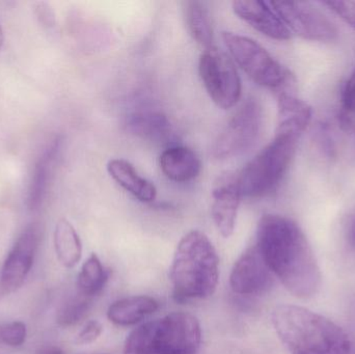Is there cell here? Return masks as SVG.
Wrapping results in <instances>:
<instances>
[{"label": "cell", "instance_id": "obj_1", "mask_svg": "<svg viewBox=\"0 0 355 354\" xmlns=\"http://www.w3.org/2000/svg\"><path fill=\"white\" fill-rule=\"evenodd\" d=\"M256 245L275 278L298 299H310L321 287L320 267L300 227L291 218L265 214L257 227Z\"/></svg>", "mask_w": 355, "mask_h": 354}, {"label": "cell", "instance_id": "obj_2", "mask_svg": "<svg viewBox=\"0 0 355 354\" xmlns=\"http://www.w3.org/2000/svg\"><path fill=\"white\" fill-rule=\"evenodd\" d=\"M279 340L292 354H349L348 335L329 318L293 305H279L271 314Z\"/></svg>", "mask_w": 355, "mask_h": 354}, {"label": "cell", "instance_id": "obj_3", "mask_svg": "<svg viewBox=\"0 0 355 354\" xmlns=\"http://www.w3.org/2000/svg\"><path fill=\"white\" fill-rule=\"evenodd\" d=\"M170 278L178 303L214 294L219 281V259L207 235L198 230L184 235L173 258Z\"/></svg>", "mask_w": 355, "mask_h": 354}, {"label": "cell", "instance_id": "obj_4", "mask_svg": "<svg viewBox=\"0 0 355 354\" xmlns=\"http://www.w3.org/2000/svg\"><path fill=\"white\" fill-rule=\"evenodd\" d=\"M200 343L202 330L196 317L174 312L133 330L123 354H196Z\"/></svg>", "mask_w": 355, "mask_h": 354}, {"label": "cell", "instance_id": "obj_5", "mask_svg": "<svg viewBox=\"0 0 355 354\" xmlns=\"http://www.w3.org/2000/svg\"><path fill=\"white\" fill-rule=\"evenodd\" d=\"M297 143L298 139L275 135L268 145L237 172L241 197L257 199L275 191L291 164Z\"/></svg>", "mask_w": 355, "mask_h": 354}, {"label": "cell", "instance_id": "obj_6", "mask_svg": "<svg viewBox=\"0 0 355 354\" xmlns=\"http://www.w3.org/2000/svg\"><path fill=\"white\" fill-rule=\"evenodd\" d=\"M223 39L232 57L254 82L279 93L291 89L293 76L260 44L230 31L223 33Z\"/></svg>", "mask_w": 355, "mask_h": 354}, {"label": "cell", "instance_id": "obj_7", "mask_svg": "<svg viewBox=\"0 0 355 354\" xmlns=\"http://www.w3.org/2000/svg\"><path fill=\"white\" fill-rule=\"evenodd\" d=\"M200 76L209 97L223 109L234 107L242 94L241 79L231 58L216 47L205 49L198 62Z\"/></svg>", "mask_w": 355, "mask_h": 354}, {"label": "cell", "instance_id": "obj_8", "mask_svg": "<svg viewBox=\"0 0 355 354\" xmlns=\"http://www.w3.org/2000/svg\"><path fill=\"white\" fill-rule=\"evenodd\" d=\"M262 108L256 100H246L230 118L213 145L218 159L235 157L254 147L262 128Z\"/></svg>", "mask_w": 355, "mask_h": 354}, {"label": "cell", "instance_id": "obj_9", "mask_svg": "<svg viewBox=\"0 0 355 354\" xmlns=\"http://www.w3.org/2000/svg\"><path fill=\"white\" fill-rule=\"evenodd\" d=\"M270 4L292 35L295 33L309 41L331 42L337 39L335 25L310 2L271 1Z\"/></svg>", "mask_w": 355, "mask_h": 354}, {"label": "cell", "instance_id": "obj_10", "mask_svg": "<svg viewBox=\"0 0 355 354\" xmlns=\"http://www.w3.org/2000/svg\"><path fill=\"white\" fill-rule=\"evenodd\" d=\"M41 237L39 224H31L8 251L0 272V299L16 292L26 280L33 268Z\"/></svg>", "mask_w": 355, "mask_h": 354}, {"label": "cell", "instance_id": "obj_11", "mask_svg": "<svg viewBox=\"0 0 355 354\" xmlns=\"http://www.w3.org/2000/svg\"><path fill=\"white\" fill-rule=\"evenodd\" d=\"M275 276L256 245L248 247L234 264L230 286L236 294L254 297L272 287Z\"/></svg>", "mask_w": 355, "mask_h": 354}, {"label": "cell", "instance_id": "obj_12", "mask_svg": "<svg viewBox=\"0 0 355 354\" xmlns=\"http://www.w3.org/2000/svg\"><path fill=\"white\" fill-rule=\"evenodd\" d=\"M213 222L223 238H230L235 231L239 208L240 195L236 172H225L221 174L213 185L212 189Z\"/></svg>", "mask_w": 355, "mask_h": 354}, {"label": "cell", "instance_id": "obj_13", "mask_svg": "<svg viewBox=\"0 0 355 354\" xmlns=\"http://www.w3.org/2000/svg\"><path fill=\"white\" fill-rule=\"evenodd\" d=\"M233 10L241 20L266 37L279 41L291 39V31L273 10L270 2L238 0L233 2Z\"/></svg>", "mask_w": 355, "mask_h": 354}, {"label": "cell", "instance_id": "obj_14", "mask_svg": "<svg viewBox=\"0 0 355 354\" xmlns=\"http://www.w3.org/2000/svg\"><path fill=\"white\" fill-rule=\"evenodd\" d=\"M277 126L275 135L292 137L300 141L312 120V107L289 91L277 93Z\"/></svg>", "mask_w": 355, "mask_h": 354}, {"label": "cell", "instance_id": "obj_15", "mask_svg": "<svg viewBox=\"0 0 355 354\" xmlns=\"http://www.w3.org/2000/svg\"><path fill=\"white\" fill-rule=\"evenodd\" d=\"M159 166L166 178L177 183L193 180L200 175L202 162L192 150L172 145L162 152Z\"/></svg>", "mask_w": 355, "mask_h": 354}, {"label": "cell", "instance_id": "obj_16", "mask_svg": "<svg viewBox=\"0 0 355 354\" xmlns=\"http://www.w3.org/2000/svg\"><path fill=\"white\" fill-rule=\"evenodd\" d=\"M159 309V303L147 295L119 299L110 306L107 318L118 326H131L149 317Z\"/></svg>", "mask_w": 355, "mask_h": 354}, {"label": "cell", "instance_id": "obj_17", "mask_svg": "<svg viewBox=\"0 0 355 354\" xmlns=\"http://www.w3.org/2000/svg\"><path fill=\"white\" fill-rule=\"evenodd\" d=\"M108 174L128 191L135 199L151 203L156 199L157 189L153 183L141 177L130 162L124 159H112L107 164Z\"/></svg>", "mask_w": 355, "mask_h": 354}, {"label": "cell", "instance_id": "obj_18", "mask_svg": "<svg viewBox=\"0 0 355 354\" xmlns=\"http://www.w3.org/2000/svg\"><path fill=\"white\" fill-rule=\"evenodd\" d=\"M60 139H54L35 163L26 197V206L31 211L39 209L43 204L52 164L60 152Z\"/></svg>", "mask_w": 355, "mask_h": 354}, {"label": "cell", "instance_id": "obj_19", "mask_svg": "<svg viewBox=\"0 0 355 354\" xmlns=\"http://www.w3.org/2000/svg\"><path fill=\"white\" fill-rule=\"evenodd\" d=\"M53 241L60 263L66 268L75 267L83 256V243L78 233L66 218L56 222Z\"/></svg>", "mask_w": 355, "mask_h": 354}, {"label": "cell", "instance_id": "obj_20", "mask_svg": "<svg viewBox=\"0 0 355 354\" xmlns=\"http://www.w3.org/2000/svg\"><path fill=\"white\" fill-rule=\"evenodd\" d=\"M127 126L133 134L150 141H166L171 134L170 121L159 112H135L127 120Z\"/></svg>", "mask_w": 355, "mask_h": 354}, {"label": "cell", "instance_id": "obj_21", "mask_svg": "<svg viewBox=\"0 0 355 354\" xmlns=\"http://www.w3.org/2000/svg\"><path fill=\"white\" fill-rule=\"evenodd\" d=\"M183 14L190 35L200 46L208 49L213 47L214 33L208 8L200 1L183 2Z\"/></svg>", "mask_w": 355, "mask_h": 354}, {"label": "cell", "instance_id": "obj_22", "mask_svg": "<svg viewBox=\"0 0 355 354\" xmlns=\"http://www.w3.org/2000/svg\"><path fill=\"white\" fill-rule=\"evenodd\" d=\"M107 280L108 272L104 268L101 260L96 254H92L79 272L77 278L78 293L93 299L103 290Z\"/></svg>", "mask_w": 355, "mask_h": 354}, {"label": "cell", "instance_id": "obj_23", "mask_svg": "<svg viewBox=\"0 0 355 354\" xmlns=\"http://www.w3.org/2000/svg\"><path fill=\"white\" fill-rule=\"evenodd\" d=\"M92 299L85 295L77 294L76 297L67 301L58 314V326L70 328L85 319L91 309Z\"/></svg>", "mask_w": 355, "mask_h": 354}, {"label": "cell", "instance_id": "obj_24", "mask_svg": "<svg viewBox=\"0 0 355 354\" xmlns=\"http://www.w3.org/2000/svg\"><path fill=\"white\" fill-rule=\"evenodd\" d=\"M27 328L24 322L14 321L0 328V340L10 347H20L26 341Z\"/></svg>", "mask_w": 355, "mask_h": 354}, {"label": "cell", "instance_id": "obj_25", "mask_svg": "<svg viewBox=\"0 0 355 354\" xmlns=\"http://www.w3.org/2000/svg\"><path fill=\"white\" fill-rule=\"evenodd\" d=\"M323 4L329 6L334 12L341 17L346 23L355 29V1L329 0V1L323 2Z\"/></svg>", "mask_w": 355, "mask_h": 354}, {"label": "cell", "instance_id": "obj_26", "mask_svg": "<svg viewBox=\"0 0 355 354\" xmlns=\"http://www.w3.org/2000/svg\"><path fill=\"white\" fill-rule=\"evenodd\" d=\"M103 333V326L98 320H89L76 337L79 345H89L97 341Z\"/></svg>", "mask_w": 355, "mask_h": 354}, {"label": "cell", "instance_id": "obj_27", "mask_svg": "<svg viewBox=\"0 0 355 354\" xmlns=\"http://www.w3.org/2000/svg\"><path fill=\"white\" fill-rule=\"evenodd\" d=\"M344 108L350 114H355V68L348 79L342 94Z\"/></svg>", "mask_w": 355, "mask_h": 354}, {"label": "cell", "instance_id": "obj_28", "mask_svg": "<svg viewBox=\"0 0 355 354\" xmlns=\"http://www.w3.org/2000/svg\"><path fill=\"white\" fill-rule=\"evenodd\" d=\"M346 237H347L348 243L355 251V215L350 218L348 222L347 230H346Z\"/></svg>", "mask_w": 355, "mask_h": 354}, {"label": "cell", "instance_id": "obj_29", "mask_svg": "<svg viewBox=\"0 0 355 354\" xmlns=\"http://www.w3.org/2000/svg\"><path fill=\"white\" fill-rule=\"evenodd\" d=\"M37 354H64V353L60 347L47 346L42 348Z\"/></svg>", "mask_w": 355, "mask_h": 354}, {"label": "cell", "instance_id": "obj_30", "mask_svg": "<svg viewBox=\"0 0 355 354\" xmlns=\"http://www.w3.org/2000/svg\"><path fill=\"white\" fill-rule=\"evenodd\" d=\"M3 31H2L1 26H0V49H1L2 45H3Z\"/></svg>", "mask_w": 355, "mask_h": 354}]
</instances>
